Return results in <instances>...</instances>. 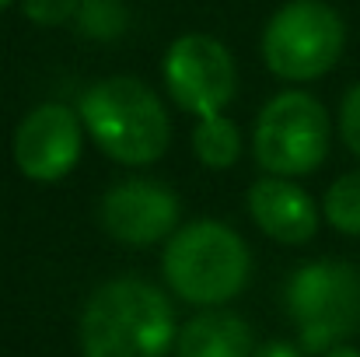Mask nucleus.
Segmentation results:
<instances>
[{
    "label": "nucleus",
    "mask_w": 360,
    "mask_h": 357,
    "mask_svg": "<svg viewBox=\"0 0 360 357\" xmlns=\"http://www.w3.org/2000/svg\"><path fill=\"white\" fill-rule=\"evenodd\" d=\"M175 340L168 298L136 277L102 284L81 315L84 357H165Z\"/></svg>",
    "instance_id": "f257e3e1"
},
{
    "label": "nucleus",
    "mask_w": 360,
    "mask_h": 357,
    "mask_svg": "<svg viewBox=\"0 0 360 357\" xmlns=\"http://www.w3.org/2000/svg\"><path fill=\"white\" fill-rule=\"evenodd\" d=\"M91 140L122 165H150L165 154L172 126L161 99L136 77H105L81 99Z\"/></svg>",
    "instance_id": "f03ea898"
},
{
    "label": "nucleus",
    "mask_w": 360,
    "mask_h": 357,
    "mask_svg": "<svg viewBox=\"0 0 360 357\" xmlns=\"http://www.w3.org/2000/svg\"><path fill=\"white\" fill-rule=\"evenodd\" d=\"M165 280L193 305H221L248 280V245L221 221L179 228L165 249Z\"/></svg>",
    "instance_id": "7ed1b4c3"
},
{
    "label": "nucleus",
    "mask_w": 360,
    "mask_h": 357,
    "mask_svg": "<svg viewBox=\"0 0 360 357\" xmlns=\"http://www.w3.org/2000/svg\"><path fill=\"white\" fill-rule=\"evenodd\" d=\"M287 308L301 347L319 354L360 330V270L350 263H308L287 284Z\"/></svg>",
    "instance_id": "20e7f679"
},
{
    "label": "nucleus",
    "mask_w": 360,
    "mask_h": 357,
    "mask_svg": "<svg viewBox=\"0 0 360 357\" xmlns=\"http://www.w3.org/2000/svg\"><path fill=\"white\" fill-rule=\"evenodd\" d=\"M343 21L329 4L290 0L269 18L262 32V56L276 77L311 81L333 70L343 53Z\"/></svg>",
    "instance_id": "39448f33"
},
{
    "label": "nucleus",
    "mask_w": 360,
    "mask_h": 357,
    "mask_svg": "<svg viewBox=\"0 0 360 357\" xmlns=\"http://www.w3.org/2000/svg\"><path fill=\"white\" fill-rule=\"evenodd\" d=\"M329 154V116L304 92L276 95L255 119V161L269 175H308Z\"/></svg>",
    "instance_id": "423d86ee"
},
{
    "label": "nucleus",
    "mask_w": 360,
    "mask_h": 357,
    "mask_svg": "<svg viewBox=\"0 0 360 357\" xmlns=\"http://www.w3.org/2000/svg\"><path fill=\"white\" fill-rule=\"evenodd\" d=\"M165 81L182 109L200 119L221 116L235 95V60L210 35H182L165 56Z\"/></svg>",
    "instance_id": "0eeeda50"
},
{
    "label": "nucleus",
    "mask_w": 360,
    "mask_h": 357,
    "mask_svg": "<svg viewBox=\"0 0 360 357\" xmlns=\"http://www.w3.org/2000/svg\"><path fill=\"white\" fill-rule=\"evenodd\" d=\"M81 158V123L70 109L49 102L21 119L14 133V161L35 182L63 179Z\"/></svg>",
    "instance_id": "6e6552de"
},
{
    "label": "nucleus",
    "mask_w": 360,
    "mask_h": 357,
    "mask_svg": "<svg viewBox=\"0 0 360 357\" xmlns=\"http://www.w3.org/2000/svg\"><path fill=\"white\" fill-rule=\"evenodd\" d=\"M179 221V200L161 182L133 179L120 182L102 200V228L129 245H150L165 238Z\"/></svg>",
    "instance_id": "1a4fd4ad"
},
{
    "label": "nucleus",
    "mask_w": 360,
    "mask_h": 357,
    "mask_svg": "<svg viewBox=\"0 0 360 357\" xmlns=\"http://www.w3.org/2000/svg\"><path fill=\"white\" fill-rule=\"evenodd\" d=\"M248 211L266 235L287 245H301L319 232V214H315L311 196L301 186L276 175L259 179L248 189Z\"/></svg>",
    "instance_id": "9d476101"
},
{
    "label": "nucleus",
    "mask_w": 360,
    "mask_h": 357,
    "mask_svg": "<svg viewBox=\"0 0 360 357\" xmlns=\"http://www.w3.org/2000/svg\"><path fill=\"white\" fill-rule=\"evenodd\" d=\"M179 357H252V330L235 312H203L175 337Z\"/></svg>",
    "instance_id": "9b49d317"
},
{
    "label": "nucleus",
    "mask_w": 360,
    "mask_h": 357,
    "mask_svg": "<svg viewBox=\"0 0 360 357\" xmlns=\"http://www.w3.org/2000/svg\"><path fill=\"white\" fill-rule=\"evenodd\" d=\"M193 147H196V158H200L207 168H228V165H235V158H238L241 137L231 119L207 116V119H200V126H196V133H193Z\"/></svg>",
    "instance_id": "f8f14e48"
},
{
    "label": "nucleus",
    "mask_w": 360,
    "mask_h": 357,
    "mask_svg": "<svg viewBox=\"0 0 360 357\" xmlns=\"http://www.w3.org/2000/svg\"><path fill=\"white\" fill-rule=\"evenodd\" d=\"M326 218L336 232L360 235V172L336 179L326 193Z\"/></svg>",
    "instance_id": "ddd939ff"
},
{
    "label": "nucleus",
    "mask_w": 360,
    "mask_h": 357,
    "mask_svg": "<svg viewBox=\"0 0 360 357\" xmlns=\"http://www.w3.org/2000/svg\"><path fill=\"white\" fill-rule=\"evenodd\" d=\"M340 130H343V140L347 147L360 158V84H354L343 99V113H340Z\"/></svg>",
    "instance_id": "4468645a"
},
{
    "label": "nucleus",
    "mask_w": 360,
    "mask_h": 357,
    "mask_svg": "<svg viewBox=\"0 0 360 357\" xmlns=\"http://www.w3.org/2000/svg\"><path fill=\"white\" fill-rule=\"evenodd\" d=\"M77 0H25V14L39 25H60L74 14Z\"/></svg>",
    "instance_id": "2eb2a0df"
},
{
    "label": "nucleus",
    "mask_w": 360,
    "mask_h": 357,
    "mask_svg": "<svg viewBox=\"0 0 360 357\" xmlns=\"http://www.w3.org/2000/svg\"><path fill=\"white\" fill-rule=\"evenodd\" d=\"M252 357H304L297 347H290V344H280V340H269V344H262L259 351Z\"/></svg>",
    "instance_id": "dca6fc26"
},
{
    "label": "nucleus",
    "mask_w": 360,
    "mask_h": 357,
    "mask_svg": "<svg viewBox=\"0 0 360 357\" xmlns=\"http://www.w3.org/2000/svg\"><path fill=\"white\" fill-rule=\"evenodd\" d=\"M329 357H360V354H357V351H347V347H340V351H333Z\"/></svg>",
    "instance_id": "f3484780"
},
{
    "label": "nucleus",
    "mask_w": 360,
    "mask_h": 357,
    "mask_svg": "<svg viewBox=\"0 0 360 357\" xmlns=\"http://www.w3.org/2000/svg\"><path fill=\"white\" fill-rule=\"evenodd\" d=\"M7 4H11V0H0V11H4V7H7Z\"/></svg>",
    "instance_id": "a211bd4d"
}]
</instances>
